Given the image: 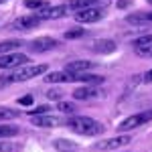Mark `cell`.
<instances>
[{"mask_svg":"<svg viewBox=\"0 0 152 152\" xmlns=\"http://www.w3.org/2000/svg\"><path fill=\"white\" fill-rule=\"evenodd\" d=\"M28 57L23 53H6V55H0V69H10V67H20L26 65Z\"/></svg>","mask_w":152,"mask_h":152,"instance_id":"4","label":"cell"},{"mask_svg":"<svg viewBox=\"0 0 152 152\" xmlns=\"http://www.w3.org/2000/svg\"><path fill=\"white\" fill-rule=\"evenodd\" d=\"M142 79H144V83H152V69H148V71H146Z\"/></svg>","mask_w":152,"mask_h":152,"instance_id":"30","label":"cell"},{"mask_svg":"<svg viewBox=\"0 0 152 152\" xmlns=\"http://www.w3.org/2000/svg\"><path fill=\"white\" fill-rule=\"evenodd\" d=\"M47 71V65H20V67H16V71H12L10 75H4V77H0V87H4V85H8V83H16V81H28V79H33V77H39V75H43Z\"/></svg>","mask_w":152,"mask_h":152,"instance_id":"2","label":"cell"},{"mask_svg":"<svg viewBox=\"0 0 152 152\" xmlns=\"http://www.w3.org/2000/svg\"><path fill=\"white\" fill-rule=\"evenodd\" d=\"M126 20L132 24H146L152 23V12H134V14H128Z\"/></svg>","mask_w":152,"mask_h":152,"instance_id":"15","label":"cell"},{"mask_svg":"<svg viewBox=\"0 0 152 152\" xmlns=\"http://www.w3.org/2000/svg\"><path fill=\"white\" fill-rule=\"evenodd\" d=\"M31 116H43V114H49V105H39L35 110H28Z\"/></svg>","mask_w":152,"mask_h":152,"instance_id":"23","label":"cell"},{"mask_svg":"<svg viewBox=\"0 0 152 152\" xmlns=\"http://www.w3.org/2000/svg\"><path fill=\"white\" fill-rule=\"evenodd\" d=\"M47 97L49 99H61V91H59V89H49Z\"/></svg>","mask_w":152,"mask_h":152,"instance_id":"27","label":"cell"},{"mask_svg":"<svg viewBox=\"0 0 152 152\" xmlns=\"http://www.w3.org/2000/svg\"><path fill=\"white\" fill-rule=\"evenodd\" d=\"M152 120V110L150 112H140V114H134V116L126 118L124 122H120L118 130L120 132H128V130H134V128H140L144 124H148Z\"/></svg>","mask_w":152,"mask_h":152,"instance_id":"3","label":"cell"},{"mask_svg":"<svg viewBox=\"0 0 152 152\" xmlns=\"http://www.w3.org/2000/svg\"><path fill=\"white\" fill-rule=\"evenodd\" d=\"M18 134L16 126H0V138H12Z\"/></svg>","mask_w":152,"mask_h":152,"instance_id":"20","label":"cell"},{"mask_svg":"<svg viewBox=\"0 0 152 152\" xmlns=\"http://www.w3.org/2000/svg\"><path fill=\"white\" fill-rule=\"evenodd\" d=\"M8 150H12L10 142H0V152H8Z\"/></svg>","mask_w":152,"mask_h":152,"instance_id":"29","label":"cell"},{"mask_svg":"<svg viewBox=\"0 0 152 152\" xmlns=\"http://www.w3.org/2000/svg\"><path fill=\"white\" fill-rule=\"evenodd\" d=\"M104 16V12L95 6H89V8H83V10H77L75 12V20L77 23H97L99 18Z\"/></svg>","mask_w":152,"mask_h":152,"instance_id":"7","label":"cell"},{"mask_svg":"<svg viewBox=\"0 0 152 152\" xmlns=\"http://www.w3.org/2000/svg\"><path fill=\"white\" fill-rule=\"evenodd\" d=\"M69 130H73L75 134H81V136H97L104 132V126L102 122H97L94 118H87V116H73L65 122Z\"/></svg>","mask_w":152,"mask_h":152,"instance_id":"1","label":"cell"},{"mask_svg":"<svg viewBox=\"0 0 152 152\" xmlns=\"http://www.w3.org/2000/svg\"><path fill=\"white\" fill-rule=\"evenodd\" d=\"M18 104H20V105H31V104H33V95H24V97H20Z\"/></svg>","mask_w":152,"mask_h":152,"instance_id":"28","label":"cell"},{"mask_svg":"<svg viewBox=\"0 0 152 152\" xmlns=\"http://www.w3.org/2000/svg\"><path fill=\"white\" fill-rule=\"evenodd\" d=\"M24 6H26V8H33V10H41V8H47L49 4L45 0H26Z\"/></svg>","mask_w":152,"mask_h":152,"instance_id":"21","label":"cell"},{"mask_svg":"<svg viewBox=\"0 0 152 152\" xmlns=\"http://www.w3.org/2000/svg\"><path fill=\"white\" fill-rule=\"evenodd\" d=\"M91 49H94L95 53L107 55V53H114V51H116V41H110V39H99V41H94V43H91Z\"/></svg>","mask_w":152,"mask_h":152,"instance_id":"12","label":"cell"},{"mask_svg":"<svg viewBox=\"0 0 152 152\" xmlns=\"http://www.w3.org/2000/svg\"><path fill=\"white\" fill-rule=\"evenodd\" d=\"M0 2H2V0H0Z\"/></svg>","mask_w":152,"mask_h":152,"instance_id":"32","label":"cell"},{"mask_svg":"<svg viewBox=\"0 0 152 152\" xmlns=\"http://www.w3.org/2000/svg\"><path fill=\"white\" fill-rule=\"evenodd\" d=\"M148 4H152V0H148Z\"/></svg>","mask_w":152,"mask_h":152,"instance_id":"31","label":"cell"},{"mask_svg":"<svg viewBox=\"0 0 152 152\" xmlns=\"http://www.w3.org/2000/svg\"><path fill=\"white\" fill-rule=\"evenodd\" d=\"M18 118V110H12V107H0V122H6V120H14Z\"/></svg>","mask_w":152,"mask_h":152,"instance_id":"17","label":"cell"},{"mask_svg":"<svg viewBox=\"0 0 152 152\" xmlns=\"http://www.w3.org/2000/svg\"><path fill=\"white\" fill-rule=\"evenodd\" d=\"M102 91L99 89H95V87H77L75 91H73V97L75 99H91L95 95H99Z\"/></svg>","mask_w":152,"mask_h":152,"instance_id":"14","label":"cell"},{"mask_svg":"<svg viewBox=\"0 0 152 152\" xmlns=\"http://www.w3.org/2000/svg\"><path fill=\"white\" fill-rule=\"evenodd\" d=\"M130 142H132V138H130L128 134H120V136H116V138H110V140L99 142L95 148H97V150H116V148H122V146H128Z\"/></svg>","mask_w":152,"mask_h":152,"instance_id":"6","label":"cell"},{"mask_svg":"<svg viewBox=\"0 0 152 152\" xmlns=\"http://www.w3.org/2000/svg\"><path fill=\"white\" fill-rule=\"evenodd\" d=\"M33 124L39 128H57L63 124V120L57 116H51V114H43V116H33Z\"/></svg>","mask_w":152,"mask_h":152,"instance_id":"11","label":"cell"},{"mask_svg":"<svg viewBox=\"0 0 152 152\" xmlns=\"http://www.w3.org/2000/svg\"><path fill=\"white\" fill-rule=\"evenodd\" d=\"M67 4H59V6H47V8H41V10H37L35 14L41 18V20H45V18H51V20H55V18H61V16H65L67 14Z\"/></svg>","mask_w":152,"mask_h":152,"instance_id":"8","label":"cell"},{"mask_svg":"<svg viewBox=\"0 0 152 152\" xmlns=\"http://www.w3.org/2000/svg\"><path fill=\"white\" fill-rule=\"evenodd\" d=\"M152 45V35H144V37H138L132 41V47L134 49H140V47H148Z\"/></svg>","mask_w":152,"mask_h":152,"instance_id":"18","label":"cell"},{"mask_svg":"<svg viewBox=\"0 0 152 152\" xmlns=\"http://www.w3.org/2000/svg\"><path fill=\"white\" fill-rule=\"evenodd\" d=\"M59 112H63V114H73L75 107H73V104H69V102H59Z\"/></svg>","mask_w":152,"mask_h":152,"instance_id":"22","label":"cell"},{"mask_svg":"<svg viewBox=\"0 0 152 152\" xmlns=\"http://www.w3.org/2000/svg\"><path fill=\"white\" fill-rule=\"evenodd\" d=\"M55 146H57L59 150L67 152V148H73V142H71V140H57V142H55Z\"/></svg>","mask_w":152,"mask_h":152,"instance_id":"24","label":"cell"},{"mask_svg":"<svg viewBox=\"0 0 152 152\" xmlns=\"http://www.w3.org/2000/svg\"><path fill=\"white\" fill-rule=\"evenodd\" d=\"M18 47H20V41H4V43H0V55H6L8 51Z\"/></svg>","mask_w":152,"mask_h":152,"instance_id":"19","label":"cell"},{"mask_svg":"<svg viewBox=\"0 0 152 152\" xmlns=\"http://www.w3.org/2000/svg\"><path fill=\"white\" fill-rule=\"evenodd\" d=\"M47 83H75L79 81V73H69V71H53L47 77H43Z\"/></svg>","mask_w":152,"mask_h":152,"instance_id":"5","label":"cell"},{"mask_svg":"<svg viewBox=\"0 0 152 152\" xmlns=\"http://www.w3.org/2000/svg\"><path fill=\"white\" fill-rule=\"evenodd\" d=\"M99 0H69L67 2V8L69 10H83V8H89V6H95Z\"/></svg>","mask_w":152,"mask_h":152,"instance_id":"16","label":"cell"},{"mask_svg":"<svg viewBox=\"0 0 152 152\" xmlns=\"http://www.w3.org/2000/svg\"><path fill=\"white\" fill-rule=\"evenodd\" d=\"M39 23H41V18L37 14H24V16H18L10 24V28H14V31H28V28H35Z\"/></svg>","mask_w":152,"mask_h":152,"instance_id":"9","label":"cell"},{"mask_svg":"<svg viewBox=\"0 0 152 152\" xmlns=\"http://www.w3.org/2000/svg\"><path fill=\"white\" fill-rule=\"evenodd\" d=\"M95 63L94 61H71L69 65L65 67V71H69V73H85L87 69H91Z\"/></svg>","mask_w":152,"mask_h":152,"instance_id":"13","label":"cell"},{"mask_svg":"<svg viewBox=\"0 0 152 152\" xmlns=\"http://www.w3.org/2000/svg\"><path fill=\"white\" fill-rule=\"evenodd\" d=\"M57 45H59L57 39H53V37H39V39H35L31 43V51L33 53H45V51L55 49Z\"/></svg>","mask_w":152,"mask_h":152,"instance_id":"10","label":"cell"},{"mask_svg":"<svg viewBox=\"0 0 152 152\" xmlns=\"http://www.w3.org/2000/svg\"><path fill=\"white\" fill-rule=\"evenodd\" d=\"M77 37H83V28H75V31L65 33V39H77Z\"/></svg>","mask_w":152,"mask_h":152,"instance_id":"26","label":"cell"},{"mask_svg":"<svg viewBox=\"0 0 152 152\" xmlns=\"http://www.w3.org/2000/svg\"><path fill=\"white\" fill-rule=\"evenodd\" d=\"M136 53H138L140 57H148V59H152V45H148V47H140V49H136Z\"/></svg>","mask_w":152,"mask_h":152,"instance_id":"25","label":"cell"}]
</instances>
